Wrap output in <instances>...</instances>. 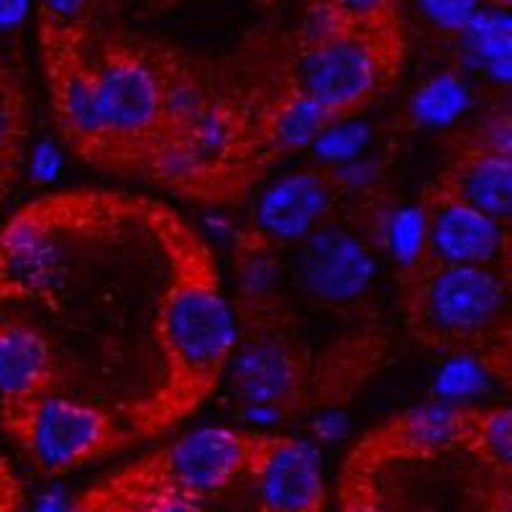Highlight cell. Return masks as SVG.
<instances>
[{"mask_svg": "<svg viewBox=\"0 0 512 512\" xmlns=\"http://www.w3.org/2000/svg\"><path fill=\"white\" fill-rule=\"evenodd\" d=\"M448 195L464 200L495 221H510L512 157L472 146V152H466L451 172Z\"/></svg>", "mask_w": 512, "mask_h": 512, "instance_id": "14", "label": "cell"}, {"mask_svg": "<svg viewBox=\"0 0 512 512\" xmlns=\"http://www.w3.org/2000/svg\"><path fill=\"white\" fill-rule=\"evenodd\" d=\"M326 3L336 11L346 29L400 41L397 0H326Z\"/></svg>", "mask_w": 512, "mask_h": 512, "instance_id": "26", "label": "cell"}, {"mask_svg": "<svg viewBox=\"0 0 512 512\" xmlns=\"http://www.w3.org/2000/svg\"><path fill=\"white\" fill-rule=\"evenodd\" d=\"M464 59L512 90V31L464 34Z\"/></svg>", "mask_w": 512, "mask_h": 512, "instance_id": "27", "label": "cell"}, {"mask_svg": "<svg viewBox=\"0 0 512 512\" xmlns=\"http://www.w3.org/2000/svg\"><path fill=\"white\" fill-rule=\"evenodd\" d=\"M111 487L123 497L128 512H205L200 497L172 487L149 472H136Z\"/></svg>", "mask_w": 512, "mask_h": 512, "instance_id": "20", "label": "cell"}, {"mask_svg": "<svg viewBox=\"0 0 512 512\" xmlns=\"http://www.w3.org/2000/svg\"><path fill=\"white\" fill-rule=\"evenodd\" d=\"M16 507V497H13V484L8 479L6 469L0 466V512L13 510Z\"/></svg>", "mask_w": 512, "mask_h": 512, "instance_id": "42", "label": "cell"}, {"mask_svg": "<svg viewBox=\"0 0 512 512\" xmlns=\"http://www.w3.org/2000/svg\"><path fill=\"white\" fill-rule=\"evenodd\" d=\"M0 198H3V182H0Z\"/></svg>", "mask_w": 512, "mask_h": 512, "instance_id": "45", "label": "cell"}, {"mask_svg": "<svg viewBox=\"0 0 512 512\" xmlns=\"http://www.w3.org/2000/svg\"><path fill=\"white\" fill-rule=\"evenodd\" d=\"M338 512H392V510L387 507V502L374 492V487H369L364 479L356 477L354 482L344 489Z\"/></svg>", "mask_w": 512, "mask_h": 512, "instance_id": "36", "label": "cell"}, {"mask_svg": "<svg viewBox=\"0 0 512 512\" xmlns=\"http://www.w3.org/2000/svg\"><path fill=\"white\" fill-rule=\"evenodd\" d=\"M507 254H510V256H512V241H510V251H507Z\"/></svg>", "mask_w": 512, "mask_h": 512, "instance_id": "46", "label": "cell"}, {"mask_svg": "<svg viewBox=\"0 0 512 512\" xmlns=\"http://www.w3.org/2000/svg\"><path fill=\"white\" fill-rule=\"evenodd\" d=\"M285 418V408L277 402H241V423L256 433H269Z\"/></svg>", "mask_w": 512, "mask_h": 512, "instance_id": "37", "label": "cell"}, {"mask_svg": "<svg viewBox=\"0 0 512 512\" xmlns=\"http://www.w3.org/2000/svg\"><path fill=\"white\" fill-rule=\"evenodd\" d=\"M489 387V372L474 354H451L438 364L433 374V397L448 405L461 408L464 402L474 400Z\"/></svg>", "mask_w": 512, "mask_h": 512, "instance_id": "23", "label": "cell"}, {"mask_svg": "<svg viewBox=\"0 0 512 512\" xmlns=\"http://www.w3.org/2000/svg\"><path fill=\"white\" fill-rule=\"evenodd\" d=\"M105 139L136 141L164 123V72L134 49L111 47L93 64Z\"/></svg>", "mask_w": 512, "mask_h": 512, "instance_id": "3", "label": "cell"}, {"mask_svg": "<svg viewBox=\"0 0 512 512\" xmlns=\"http://www.w3.org/2000/svg\"><path fill=\"white\" fill-rule=\"evenodd\" d=\"M228 384L239 402L285 405L300 384L297 356L282 338H251L228 361Z\"/></svg>", "mask_w": 512, "mask_h": 512, "instance_id": "12", "label": "cell"}, {"mask_svg": "<svg viewBox=\"0 0 512 512\" xmlns=\"http://www.w3.org/2000/svg\"><path fill=\"white\" fill-rule=\"evenodd\" d=\"M75 512H128L126 502L113 487L95 489L75 502Z\"/></svg>", "mask_w": 512, "mask_h": 512, "instance_id": "38", "label": "cell"}, {"mask_svg": "<svg viewBox=\"0 0 512 512\" xmlns=\"http://www.w3.org/2000/svg\"><path fill=\"white\" fill-rule=\"evenodd\" d=\"M328 177H331V185L341 192H367L382 177V164L377 159L359 157L349 164H341V167L328 169Z\"/></svg>", "mask_w": 512, "mask_h": 512, "instance_id": "30", "label": "cell"}, {"mask_svg": "<svg viewBox=\"0 0 512 512\" xmlns=\"http://www.w3.org/2000/svg\"><path fill=\"white\" fill-rule=\"evenodd\" d=\"M26 8H29V0H0V29L18 24Z\"/></svg>", "mask_w": 512, "mask_h": 512, "instance_id": "40", "label": "cell"}, {"mask_svg": "<svg viewBox=\"0 0 512 512\" xmlns=\"http://www.w3.org/2000/svg\"><path fill=\"white\" fill-rule=\"evenodd\" d=\"M162 336L169 356L190 377H210L228 367L241 344L231 300L208 282H182L164 297Z\"/></svg>", "mask_w": 512, "mask_h": 512, "instance_id": "2", "label": "cell"}, {"mask_svg": "<svg viewBox=\"0 0 512 512\" xmlns=\"http://www.w3.org/2000/svg\"><path fill=\"white\" fill-rule=\"evenodd\" d=\"M203 231L208 239L216 244H231L236 239V223L226 216V213H205L203 218Z\"/></svg>", "mask_w": 512, "mask_h": 512, "instance_id": "39", "label": "cell"}, {"mask_svg": "<svg viewBox=\"0 0 512 512\" xmlns=\"http://www.w3.org/2000/svg\"><path fill=\"white\" fill-rule=\"evenodd\" d=\"M374 139V128L359 116H333L323 134L315 139L313 157L328 169L349 164L359 157H367Z\"/></svg>", "mask_w": 512, "mask_h": 512, "instance_id": "22", "label": "cell"}, {"mask_svg": "<svg viewBox=\"0 0 512 512\" xmlns=\"http://www.w3.org/2000/svg\"><path fill=\"white\" fill-rule=\"evenodd\" d=\"M282 264L272 244H251L241 249L236 262V287L246 300H267L280 287Z\"/></svg>", "mask_w": 512, "mask_h": 512, "instance_id": "25", "label": "cell"}, {"mask_svg": "<svg viewBox=\"0 0 512 512\" xmlns=\"http://www.w3.org/2000/svg\"><path fill=\"white\" fill-rule=\"evenodd\" d=\"M420 6L443 31L464 34L469 21L477 16L479 0H420Z\"/></svg>", "mask_w": 512, "mask_h": 512, "instance_id": "31", "label": "cell"}, {"mask_svg": "<svg viewBox=\"0 0 512 512\" xmlns=\"http://www.w3.org/2000/svg\"><path fill=\"white\" fill-rule=\"evenodd\" d=\"M472 413L441 400L415 405L397 423V446L408 454H441L469 438Z\"/></svg>", "mask_w": 512, "mask_h": 512, "instance_id": "15", "label": "cell"}, {"mask_svg": "<svg viewBox=\"0 0 512 512\" xmlns=\"http://www.w3.org/2000/svg\"><path fill=\"white\" fill-rule=\"evenodd\" d=\"M98 3L100 0H41V18L59 26L80 29L82 21Z\"/></svg>", "mask_w": 512, "mask_h": 512, "instance_id": "34", "label": "cell"}, {"mask_svg": "<svg viewBox=\"0 0 512 512\" xmlns=\"http://www.w3.org/2000/svg\"><path fill=\"white\" fill-rule=\"evenodd\" d=\"M466 443L474 454L512 479V408H489L472 413Z\"/></svg>", "mask_w": 512, "mask_h": 512, "instance_id": "21", "label": "cell"}, {"mask_svg": "<svg viewBox=\"0 0 512 512\" xmlns=\"http://www.w3.org/2000/svg\"><path fill=\"white\" fill-rule=\"evenodd\" d=\"M474 149L512 157V103L500 105L479 121L474 131Z\"/></svg>", "mask_w": 512, "mask_h": 512, "instance_id": "29", "label": "cell"}, {"mask_svg": "<svg viewBox=\"0 0 512 512\" xmlns=\"http://www.w3.org/2000/svg\"><path fill=\"white\" fill-rule=\"evenodd\" d=\"M251 474L264 512H323V451L313 438L256 441Z\"/></svg>", "mask_w": 512, "mask_h": 512, "instance_id": "8", "label": "cell"}, {"mask_svg": "<svg viewBox=\"0 0 512 512\" xmlns=\"http://www.w3.org/2000/svg\"><path fill=\"white\" fill-rule=\"evenodd\" d=\"M377 241L400 269H415L431 256V210L415 203L392 205L379 216Z\"/></svg>", "mask_w": 512, "mask_h": 512, "instance_id": "16", "label": "cell"}, {"mask_svg": "<svg viewBox=\"0 0 512 512\" xmlns=\"http://www.w3.org/2000/svg\"><path fill=\"white\" fill-rule=\"evenodd\" d=\"M482 512H512V479H507V484H502L495 495L489 497Z\"/></svg>", "mask_w": 512, "mask_h": 512, "instance_id": "41", "label": "cell"}, {"mask_svg": "<svg viewBox=\"0 0 512 512\" xmlns=\"http://www.w3.org/2000/svg\"><path fill=\"white\" fill-rule=\"evenodd\" d=\"M472 93L461 75L446 70L428 77L410 98V118L423 128H448L466 116Z\"/></svg>", "mask_w": 512, "mask_h": 512, "instance_id": "17", "label": "cell"}, {"mask_svg": "<svg viewBox=\"0 0 512 512\" xmlns=\"http://www.w3.org/2000/svg\"><path fill=\"white\" fill-rule=\"evenodd\" d=\"M256 443L228 425H198L182 433L152 469H144L162 482L180 487L205 500L233 479L251 472Z\"/></svg>", "mask_w": 512, "mask_h": 512, "instance_id": "6", "label": "cell"}, {"mask_svg": "<svg viewBox=\"0 0 512 512\" xmlns=\"http://www.w3.org/2000/svg\"><path fill=\"white\" fill-rule=\"evenodd\" d=\"M67 272L59 233L47 218L18 213L0 233V282L16 292H52Z\"/></svg>", "mask_w": 512, "mask_h": 512, "instance_id": "10", "label": "cell"}, {"mask_svg": "<svg viewBox=\"0 0 512 512\" xmlns=\"http://www.w3.org/2000/svg\"><path fill=\"white\" fill-rule=\"evenodd\" d=\"M64 169L62 146L52 139H41L31 146L29 177L36 185H52L59 180Z\"/></svg>", "mask_w": 512, "mask_h": 512, "instance_id": "32", "label": "cell"}, {"mask_svg": "<svg viewBox=\"0 0 512 512\" xmlns=\"http://www.w3.org/2000/svg\"><path fill=\"white\" fill-rule=\"evenodd\" d=\"M152 169L159 180L169 182V185H192L213 167L205 162L203 154L192 146V141L185 134L172 131V134H164L162 139L154 141Z\"/></svg>", "mask_w": 512, "mask_h": 512, "instance_id": "24", "label": "cell"}, {"mask_svg": "<svg viewBox=\"0 0 512 512\" xmlns=\"http://www.w3.org/2000/svg\"><path fill=\"white\" fill-rule=\"evenodd\" d=\"M418 318L436 336L464 338L484 331L505 305V285L492 267L436 264L415 295Z\"/></svg>", "mask_w": 512, "mask_h": 512, "instance_id": "5", "label": "cell"}, {"mask_svg": "<svg viewBox=\"0 0 512 512\" xmlns=\"http://www.w3.org/2000/svg\"><path fill=\"white\" fill-rule=\"evenodd\" d=\"M331 118V113L318 100L295 90L274 108L272 121H269V136H272L274 146L285 149V152L313 149L315 139L323 134V128L328 126Z\"/></svg>", "mask_w": 512, "mask_h": 512, "instance_id": "18", "label": "cell"}, {"mask_svg": "<svg viewBox=\"0 0 512 512\" xmlns=\"http://www.w3.org/2000/svg\"><path fill=\"white\" fill-rule=\"evenodd\" d=\"M8 85V77H6V70H3V64H0V88H6Z\"/></svg>", "mask_w": 512, "mask_h": 512, "instance_id": "44", "label": "cell"}, {"mask_svg": "<svg viewBox=\"0 0 512 512\" xmlns=\"http://www.w3.org/2000/svg\"><path fill=\"white\" fill-rule=\"evenodd\" d=\"M295 272L303 290L320 303L351 305L372 290L379 262L359 233L326 223L300 244Z\"/></svg>", "mask_w": 512, "mask_h": 512, "instance_id": "7", "label": "cell"}, {"mask_svg": "<svg viewBox=\"0 0 512 512\" xmlns=\"http://www.w3.org/2000/svg\"><path fill=\"white\" fill-rule=\"evenodd\" d=\"M180 134H185L192 141V146L203 154L210 167H218L239 149L241 123L231 105L210 103L208 100L203 111L192 118Z\"/></svg>", "mask_w": 512, "mask_h": 512, "instance_id": "19", "label": "cell"}, {"mask_svg": "<svg viewBox=\"0 0 512 512\" xmlns=\"http://www.w3.org/2000/svg\"><path fill=\"white\" fill-rule=\"evenodd\" d=\"M431 210V256L451 267H492L510 251L505 226L454 195H443Z\"/></svg>", "mask_w": 512, "mask_h": 512, "instance_id": "11", "label": "cell"}, {"mask_svg": "<svg viewBox=\"0 0 512 512\" xmlns=\"http://www.w3.org/2000/svg\"><path fill=\"white\" fill-rule=\"evenodd\" d=\"M21 433L34 464L47 474L70 472L108 446V420L98 408L49 392L21 408Z\"/></svg>", "mask_w": 512, "mask_h": 512, "instance_id": "4", "label": "cell"}, {"mask_svg": "<svg viewBox=\"0 0 512 512\" xmlns=\"http://www.w3.org/2000/svg\"><path fill=\"white\" fill-rule=\"evenodd\" d=\"M484 3H489L492 8H510L512 0H484Z\"/></svg>", "mask_w": 512, "mask_h": 512, "instance_id": "43", "label": "cell"}, {"mask_svg": "<svg viewBox=\"0 0 512 512\" xmlns=\"http://www.w3.org/2000/svg\"><path fill=\"white\" fill-rule=\"evenodd\" d=\"M331 177L318 169H295L274 177L254 200L251 218L264 244H303L326 226L333 205Z\"/></svg>", "mask_w": 512, "mask_h": 512, "instance_id": "9", "label": "cell"}, {"mask_svg": "<svg viewBox=\"0 0 512 512\" xmlns=\"http://www.w3.org/2000/svg\"><path fill=\"white\" fill-rule=\"evenodd\" d=\"M397 59L400 41L346 29L318 44H303L295 67L297 90L331 116H349L382 88Z\"/></svg>", "mask_w": 512, "mask_h": 512, "instance_id": "1", "label": "cell"}, {"mask_svg": "<svg viewBox=\"0 0 512 512\" xmlns=\"http://www.w3.org/2000/svg\"><path fill=\"white\" fill-rule=\"evenodd\" d=\"M21 136V103L11 85L0 88V162L16 149Z\"/></svg>", "mask_w": 512, "mask_h": 512, "instance_id": "33", "label": "cell"}, {"mask_svg": "<svg viewBox=\"0 0 512 512\" xmlns=\"http://www.w3.org/2000/svg\"><path fill=\"white\" fill-rule=\"evenodd\" d=\"M208 103L200 85L185 72H164V123L182 131Z\"/></svg>", "mask_w": 512, "mask_h": 512, "instance_id": "28", "label": "cell"}, {"mask_svg": "<svg viewBox=\"0 0 512 512\" xmlns=\"http://www.w3.org/2000/svg\"><path fill=\"white\" fill-rule=\"evenodd\" d=\"M52 374L47 338L26 323L0 320V400L24 408L44 395Z\"/></svg>", "mask_w": 512, "mask_h": 512, "instance_id": "13", "label": "cell"}, {"mask_svg": "<svg viewBox=\"0 0 512 512\" xmlns=\"http://www.w3.org/2000/svg\"><path fill=\"white\" fill-rule=\"evenodd\" d=\"M351 431L349 415L341 408H326L320 410L313 420H310V438H313L318 446L323 443H338L344 441Z\"/></svg>", "mask_w": 512, "mask_h": 512, "instance_id": "35", "label": "cell"}, {"mask_svg": "<svg viewBox=\"0 0 512 512\" xmlns=\"http://www.w3.org/2000/svg\"><path fill=\"white\" fill-rule=\"evenodd\" d=\"M3 512H16V507H13V510H3Z\"/></svg>", "mask_w": 512, "mask_h": 512, "instance_id": "47", "label": "cell"}]
</instances>
